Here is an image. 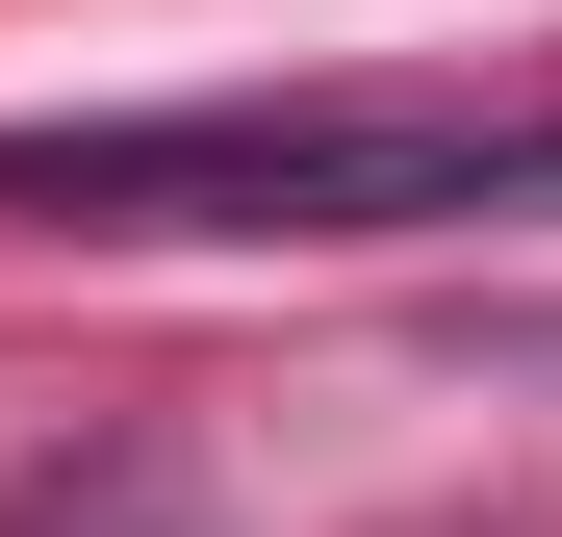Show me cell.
I'll return each mask as SVG.
<instances>
[{
  "label": "cell",
  "instance_id": "cell-1",
  "mask_svg": "<svg viewBox=\"0 0 562 537\" xmlns=\"http://www.w3.org/2000/svg\"><path fill=\"white\" fill-rule=\"evenodd\" d=\"M562 205V103L486 77H256V103H103V128H0V231H512Z\"/></svg>",
  "mask_w": 562,
  "mask_h": 537
}]
</instances>
